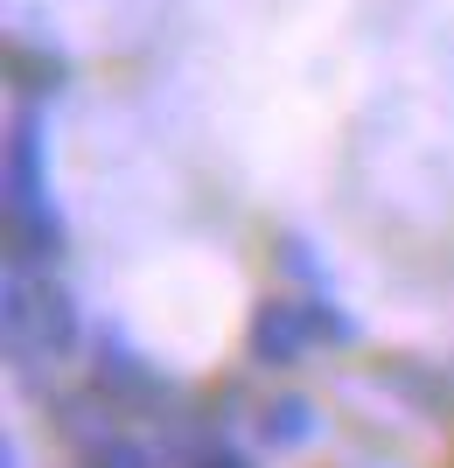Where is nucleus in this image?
<instances>
[{
	"mask_svg": "<svg viewBox=\"0 0 454 468\" xmlns=\"http://www.w3.org/2000/svg\"><path fill=\"white\" fill-rule=\"evenodd\" d=\"M7 350H15V371H49V364H70V356L91 350V322H84V301L63 287V273H15L7 266Z\"/></svg>",
	"mask_w": 454,
	"mask_h": 468,
	"instance_id": "1",
	"label": "nucleus"
},
{
	"mask_svg": "<svg viewBox=\"0 0 454 468\" xmlns=\"http://www.w3.org/2000/svg\"><path fill=\"white\" fill-rule=\"evenodd\" d=\"M84 385L99 391L105 406L126 420V427H182V385L154 371V356H140L119 329H91V350H84Z\"/></svg>",
	"mask_w": 454,
	"mask_h": 468,
	"instance_id": "2",
	"label": "nucleus"
},
{
	"mask_svg": "<svg viewBox=\"0 0 454 468\" xmlns=\"http://www.w3.org/2000/svg\"><path fill=\"white\" fill-rule=\"evenodd\" d=\"M315 350L322 343H315V322H308V301H301L294 287H266L259 293L252 314H245V364L287 378V371H301Z\"/></svg>",
	"mask_w": 454,
	"mask_h": 468,
	"instance_id": "3",
	"label": "nucleus"
},
{
	"mask_svg": "<svg viewBox=\"0 0 454 468\" xmlns=\"http://www.w3.org/2000/svg\"><path fill=\"white\" fill-rule=\"evenodd\" d=\"M245 427H252V448L259 454H301L322 433V406L308 399V391L280 385V391H259V399H252Z\"/></svg>",
	"mask_w": 454,
	"mask_h": 468,
	"instance_id": "4",
	"label": "nucleus"
},
{
	"mask_svg": "<svg viewBox=\"0 0 454 468\" xmlns=\"http://www.w3.org/2000/svg\"><path fill=\"white\" fill-rule=\"evenodd\" d=\"M0 189H7V210H28V203H57V196H49V140H42L36 105H21L15 126H7V161H0Z\"/></svg>",
	"mask_w": 454,
	"mask_h": 468,
	"instance_id": "5",
	"label": "nucleus"
},
{
	"mask_svg": "<svg viewBox=\"0 0 454 468\" xmlns=\"http://www.w3.org/2000/svg\"><path fill=\"white\" fill-rule=\"evenodd\" d=\"M161 454H168V468H266L259 448L231 441L224 427H182L161 441Z\"/></svg>",
	"mask_w": 454,
	"mask_h": 468,
	"instance_id": "6",
	"label": "nucleus"
},
{
	"mask_svg": "<svg viewBox=\"0 0 454 468\" xmlns=\"http://www.w3.org/2000/svg\"><path fill=\"white\" fill-rule=\"evenodd\" d=\"M70 468H168V454H161V441H147L140 427H105L91 433L84 448H70Z\"/></svg>",
	"mask_w": 454,
	"mask_h": 468,
	"instance_id": "7",
	"label": "nucleus"
},
{
	"mask_svg": "<svg viewBox=\"0 0 454 468\" xmlns=\"http://www.w3.org/2000/svg\"><path fill=\"white\" fill-rule=\"evenodd\" d=\"M371 378H377L385 391H398L406 406H419V412L448 406V385H440V371H427L419 356H398V350H385V356H371Z\"/></svg>",
	"mask_w": 454,
	"mask_h": 468,
	"instance_id": "8",
	"label": "nucleus"
},
{
	"mask_svg": "<svg viewBox=\"0 0 454 468\" xmlns=\"http://www.w3.org/2000/svg\"><path fill=\"white\" fill-rule=\"evenodd\" d=\"M7 70H15V91L21 98H49V91H63V70H70V63L57 57V49H28V42H15V49H7Z\"/></svg>",
	"mask_w": 454,
	"mask_h": 468,
	"instance_id": "9",
	"label": "nucleus"
}]
</instances>
